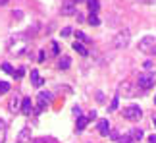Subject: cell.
Wrapping results in <instances>:
<instances>
[{
	"label": "cell",
	"mask_w": 156,
	"mask_h": 143,
	"mask_svg": "<svg viewBox=\"0 0 156 143\" xmlns=\"http://www.w3.org/2000/svg\"><path fill=\"white\" fill-rule=\"evenodd\" d=\"M118 105H119V99H118V97H114V99H112V105H110V110H116V108H118Z\"/></svg>",
	"instance_id": "27"
},
{
	"label": "cell",
	"mask_w": 156,
	"mask_h": 143,
	"mask_svg": "<svg viewBox=\"0 0 156 143\" xmlns=\"http://www.w3.org/2000/svg\"><path fill=\"white\" fill-rule=\"evenodd\" d=\"M129 135L133 138V141H141L143 138H145V134H143V130H139V128H133L129 132Z\"/></svg>",
	"instance_id": "13"
},
{
	"label": "cell",
	"mask_w": 156,
	"mask_h": 143,
	"mask_svg": "<svg viewBox=\"0 0 156 143\" xmlns=\"http://www.w3.org/2000/svg\"><path fill=\"white\" fill-rule=\"evenodd\" d=\"M31 81H33L35 87L44 85V79H41V77H39V72H37V70H31Z\"/></svg>",
	"instance_id": "11"
},
{
	"label": "cell",
	"mask_w": 156,
	"mask_h": 143,
	"mask_svg": "<svg viewBox=\"0 0 156 143\" xmlns=\"http://www.w3.org/2000/svg\"><path fill=\"white\" fill-rule=\"evenodd\" d=\"M33 143H58V141L54 139V138H37Z\"/></svg>",
	"instance_id": "23"
},
{
	"label": "cell",
	"mask_w": 156,
	"mask_h": 143,
	"mask_svg": "<svg viewBox=\"0 0 156 143\" xmlns=\"http://www.w3.org/2000/svg\"><path fill=\"white\" fill-rule=\"evenodd\" d=\"M29 49V39L25 37V35H14V37H10L8 39V52L10 54H14V56H20L23 54Z\"/></svg>",
	"instance_id": "1"
},
{
	"label": "cell",
	"mask_w": 156,
	"mask_h": 143,
	"mask_svg": "<svg viewBox=\"0 0 156 143\" xmlns=\"http://www.w3.org/2000/svg\"><path fill=\"white\" fill-rule=\"evenodd\" d=\"M20 105H21V99H20V95H14V97L10 99V105H8V108H10V112H16L17 108H20Z\"/></svg>",
	"instance_id": "9"
},
{
	"label": "cell",
	"mask_w": 156,
	"mask_h": 143,
	"mask_svg": "<svg viewBox=\"0 0 156 143\" xmlns=\"http://www.w3.org/2000/svg\"><path fill=\"white\" fill-rule=\"evenodd\" d=\"M21 110H23L25 116H29L31 110H33V101L31 99H21Z\"/></svg>",
	"instance_id": "8"
},
{
	"label": "cell",
	"mask_w": 156,
	"mask_h": 143,
	"mask_svg": "<svg viewBox=\"0 0 156 143\" xmlns=\"http://www.w3.org/2000/svg\"><path fill=\"white\" fill-rule=\"evenodd\" d=\"M87 4H89L91 14H97V12L100 10V2H98V0H87Z\"/></svg>",
	"instance_id": "15"
},
{
	"label": "cell",
	"mask_w": 156,
	"mask_h": 143,
	"mask_svg": "<svg viewBox=\"0 0 156 143\" xmlns=\"http://www.w3.org/2000/svg\"><path fill=\"white\" fill-rule=\"evenodd\" d=\"M73 2H83V0H73Z\"/></svg>",
	"instance_id": "37"
},
{
	"label": "cell",
	"mask_w": 156,
	"mask_h": 143,
	"mask_svg": "<svg viewBox=\"0 0 156 143\" xmlns=\"http://www.w3.org/2000/svg\"><path fill=\"white\" fill-rule=\"evenodd\" d=\"M52 101V93H48V91H41L39 95H37V108H35V114H41V112L44 110V106L48 105Z\"/></svg>",
	"instance_id": "4"
},
{
	"label": "cell",
	"mask_w": 156,
	"mask_h": 143,
	"mask_svg": "<svg viewBox=\"0 0 156 143\" xmlns=\"http://www.w3.org/2000/svg\"><path fill=\"white\" fill-rule=\"evenodd\" d=\"M0 68H2V72H6V74H14V68H12V64H8V62H4Z\"/></svg>",
	"instance_id": "26"
},
{
	"label": "cell",
	"mask_w": 156,
	"mask_h": 143,
	"mask_svg": "<svg viewBox=\"0 0 156 143\" xmlns=\"http://www.w3.org/2000/svg\"><path fill=\"white\" fill-rule=\"evenodd\" d=\"M27 138H29V130H27V128H23V130H21V134H20V138H17V143H25Z\"/></svg>",
	"instance_id": "19"
},
{
	"label": "cell",
	"mask_w": 156,
	"mask_h": 143,
	"mask_svg": "<svg viewBox=\"0 0 156 143\" xmlns=\"http://www.w3.org/2000/svg\"><path fill=\"white\" fill-rule=\"evenodd\" d=\"M139 50L141 52H156V37H145L139 43Z\"/></svg>",
	"instance_id": "6"
},
{
	"label": "cell",
	"mask_w": 156,
	"mask_h": 143,
	"mask_svg": "<svg viewBox=\"0 0 156 143\" xmlns=\"http://www.w3.org/2000/svg\"><path fill=\"white\" fill-rule=\"evenodd\" d=\"M6 130H8V126H6L4 120H0V143L6 141Z\"/></svg>",
	"instance_id": "17"
},
{
	"label": "cell",
	"mask_w": 156,
	"mask_h": 143,
	"mask_svg": "<svg viewBox=\"0 0 156 143\" xmlns=\"http://www.w3.org/2000/svg\"><path fill=\"white\" fill-rule=\"evenodd\" d=\"M152 85H156V74L154 72H143V74H139V77H137V87L141 91H147Z\"/></svg>",
	"instance_id": "2"
},
{
	"label": "cell",
	"mask_w": 156,
	"mask_h": 143,
	"mask_svg": "<svg viewBox=\"0 0 156 143\" xmlns=\"http://www.w3.org/2000/svg\"><path fill=\"white\" fill-rule=\"evenodd\" d=\"M69 66H71V58L69 56H62V58H60V62H58L60 70H68Z\"/></svg>",
	"instance_id": "14"
},
{
	"label": "cell",
	"mask_w": 156,
	"mask_h": 143,
	"mask_svg": "<svg viewBox=\"0 0 156 143\" xmlns=\"http://www.w3.org/2000/svg\"><path fill=\"white\" fill-rule=\"evenodd\" d=\"M75 37L79 39L77 43H81V45H83V43H89V41H91V39H89V37H87V35L83 33V31H77V33H75Z\"/></svg>",
	"instance_id": "21"
},
{
	"label": "cell",
	"mask_w": 156,
	"mask_h": 143,
	"mask_svg": "<svg viewBox=\"0 0 156 143\" xmlns=\"http://www.w3.org/2000/svg\"><path fill=\"white\" fill-rule=\"evenodd\" d=\"M97 128H98V134H100V135H104V138H106L108 134H110V124H108V120H100Z\"/></svg>",
	"instance_id": "10"
},
{
	"label": "cell",
	"mask_w": 156,
	"mask_h": 143,
	"mask_svg": "<svg viewBox=\"0 0 156 143\" xmlns=\"http://www.w3.org/2000/svg\"><path fill=\"white\" fill-rule=\"evenodd\" d=\"M129 39H131L129 29H122V31L116 35V39H114V46H116V49H125V46L129 45Z\"/></svg>",
	"instance_id": "5"
},
{
	"label": "cell",
	"mask_w": 156,
	"mask_h": 143,
	"mask_svg": "<svg viewBox=\"0 0 156 143\" xmlns=\"http://www.w3.org/2000/svg\"><path fill=\"white\" fill-rule=\"evenodd\" d=\"M122 91H123V95H127V97H131V95H135V91L131 89V85H129V83H123V85H122Z\"/></svg>",
	"instance_id": "22"
},
{
	"label": "cell",
	"mask_w": 156,
	"mask_h": 143,
	"mask_svg": "<svg viewBox=\"0 0 156 143\" xmlns=\"http://www.w3.org/2000/svg\"><path fill=\"white\" fill-rule=\"evenodd\" d=\"M73 50H75V52H79L81 56H87V54H89V50H87L81 43H73Z\"/></svg>",
	"instance_id": "16"
},
{
	"label": "cell",
	"mask_w": 156,
	"mask_h": 143,
	"mask_svg": "<svg viewBox=\"0 0 156 143\" xmlns=\"http://www.w3.org/2000/svg\"><path fill=\"white\" fill-rule=\"evenodd\" d=\"M52 52H54V54H60V46H58V43H52Z\"/></svg>",
	"instance_id": "29"
},
{
	"label": "cell",
	"mask_w": 156,
	"mask_h": 143,
	"mask_svg": "<svg viewBox=\"0 0 156 143\" xmlns=\"http://www.w3.org/2000/svg\"><path fill=\"white\" fill-rule=\"evenodd\" d=\"M8 91H10V83L8 81H0V95H4Z\"/></svg>",
	"instance_id": "24"
},
{
	"label": "cell",
	"mask_w": 156,
	"mask_h": 143,
	"mask_svg": "<svg viewBox=\"0 0 156 143\" xmlns=\"http://www.w3.org/2000/svg\"><path fill=\"white\" fill-rule=\"evenodd\" d=\"M148 143H156V134H152L151 138H148Z\"/></svg>",
	"instance_id": "33"
},
{
	"label": "cell",
	"mask_w": 156,
	"mask_h": 143,
	"mask_svg": "<svg viewBox=\"0 0 156 143\" xmlns=\"http://www.w3.org/2000/svg\"><path fill=\"white\" fill-rule=\"evenodd\" d=\"M16 77V79H21L23 75H25V68H17V72H14V74H12Z\"/></svg>",
	"instance_id": "25"
},
{
	"label": "cell",
	"mask_w": 156,
	"mask_h": 143,
	"mask_svg": "<svg viewBox=\"0 0 156 143\" xmlns=\"http://www.w3.org/2000/svg\"><path fill=\"white\" fill-rule=\"evenodd\" d=\"M87 21H89V25H93V27H98V25H100V20H98V16H97V14H91Z\"/></svg>",
	"instance_id": "18"
},
{
	"label": "cell",
	"mask_w": 156,
	"mask_h": 143,
	"mask_svg": "<svg viewBox=\"0 0 156 143\" xmlns=\"http://www.w3.org/2000/svg\"><path fill=\"white\" fill-rule=\"evenodd\" d=\"M44 54H46L44 50H41V52H39V62H44Z\"/></svg>",
	"instance_id": "32"
},
{
	"label": "cell",
	"mask_w": 156,
	"mask_h": 143,
	"mask_svg": "<svg viewBox=\"0 0 156 143\" xmlns=\"http://www.w3.org/2000/svg\"><path fill=\"white\" fill-rule=\"evenodd\" d=\"M110 138H112V139H118L119 135H118V132H110Z\"/></svg>",
	"instance_id": "34"
},
{
	"label": "cell",
	"mask_w": 156,
	"mask_h": 143,
	"mask_svg": "<svg viewBox=\"0 0 156 143\" xmlns=\"http://www.w3.org/2000/svg\"><path fill=\"white\" fill-rule=\"evenodd\" d=\"M73 114L75 116H81V106H73Z\"/></svg>",
	"instance_id": "30"
},
{
	"label": "cell",
	"mask_w": 156,
	"mask_h": 143,
	"mask_svg": "<svg viewBox=\"0 0 156 143\" xmlns=\"http://www.w3.org/2000/svg\"><path fill=\"white\" fill-rule=\"evenodd\" d=\"M141 116H143V110L137 105H129V106H125V108H123V118H125V120H129V122L141 120Z\"/></svg>",
	"instance_id": "3"
},
{
	"label": "cell",
	"mask_w": 156,
	"mask_h": 143,
	"mask_svg": "<svg viewBox=\"0 0 156 143\" xmlns=\"http://www.w3.org/2000/svg\"><path fill=\"white\" fill-rule=\"evenodd\" d=\"M118 143H135V141H133V138H131L129 134H123V135L118 138Z\"/></svg>",
	"instance_id": "20"
},
{
	"label": "cell",
	"mask_w": 156,
	"mask_h": 143,
	"mask_svg": "<svg viewBox=\"0 0 156 143\" xmlns=\"http://www.w3.org/2000/svg\"><path fill=\"white\" fill-rule=\"evenodd\" d=\"M8 4V0H0V6H6Z\"/></svg>",
	"instance_id": "35"
},
{
	"label": "cell",
	"mask_w": 156,
	"mask_h": 143,
	"mask_svg": "<svg viewBox=\"0 0 156 143\" xmlns=\"http://www.w3.org/2000/svg\"><path fill=\"white\" fill-rule=\"evenodd\" d=\"M152 124H154V128H156V116H154V118H152Z\"/></svg>",
	"instance_id": "36"
},
{
	"label": "cell",
	"mask_w": 156,
	"mask_h": 143,
	"mask_svg": "<svg viewBox=\"0 0 156 143\" xmlns=\"http://www.w3.org/2000/svg\"><path fill=\"white\" fill-rule=\"evenodd\" d=\"M154 105H156V97H154Z\"/></svg>",
	"instance_id": "38"
},
{
	"label": "cell",
	"mask_w": 156,
	"mask_h": 143,
	"mask_svg": "<svg viewBox=\"0 0 156 143\" xmlns=\"http://www.w3.org/2000/svg\"><path fill=\"white\" fill-rule=\"evenodd\" d=\"M69 35H71V29L69 27H64L62 29V37H69Z\"/></svg>",
	"instance_id": "28"
},
{
	"label": "cell",
	"mask_w": 156,
	"mask_h": 143,
	"mask_svg": "<svg viewBox=\"0 0 156 143\" xmlns=\"http://www.w3.org/2000/svg\"><path fill=\"white\" fill-rule=\"evenodd\" d=\"M89 124V118L87 116H77V132H83Z\"/></svg>",
	"instance_id": "12"
},
{
	"label": "cell",
	"mask_w": 156,
	"mask_h": 143,
	"mask_svg": "<svg viewBox=\"0 0 156 143\" xmlns=\"http://www.w3.org/2000/svg\"><path fill=\"white\" fill-rule=\"evenodd\" d=\"M94 116H97V112H94V110H91V112H89V122H91V120H94Z\"/></svg>",
	"instance_id": "31"
},
{
	"label": "cell",
	"mask_w": 156,
	"mask_h": 143,
	"mask_svg": "<svg viewBox=\"0 0 156 143\" xmlns=\"http://www.w3.org/2000/svg\"><path fill=\"white\" fill-rule=\"evenodd\" d=\"M62 16H73V14H77V10H75V2L73 0H69V2H66L64 6H62Z\"/></svg>",
	"instance_id": "7"
}]
</instances>
